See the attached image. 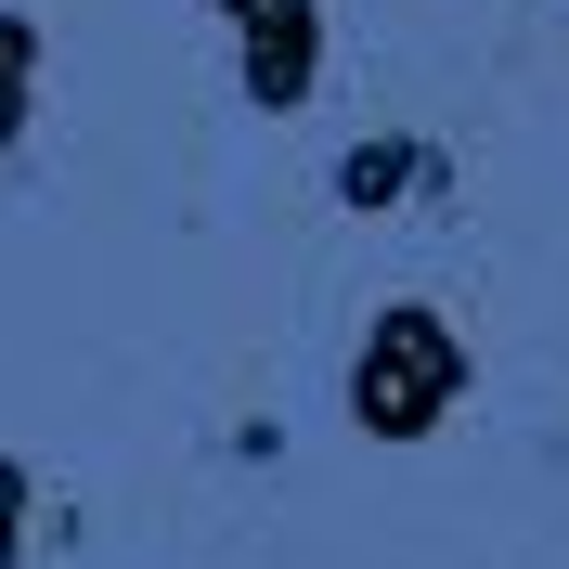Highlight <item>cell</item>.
I'll use <instances>...</instances> for the list:
<instances>
[{
    "instance_id": "1",
    "label": "cell",
    "mask_w": 569,
    "mask_h": 569,
    "mask_svg": "<svg viewBox=\"0 0 569 569\" xmlns=\"http://www.w3.org/2000/svg\"><path fill=\"white\" fill-rule=\"evenodd\" d=\"M453 401H466V337L427 298H389L350 350V427L362 440H427Z\"/></svg>"
},
{
    "instance_id": "2",
    "label": "cell",
    "mask_w": 569,
    "mask_h": 569,
    "mask_svg": "<svg viewBox=\"0 0 569 569\" xmlns=\"http://www.w3.org/2000/svg\"><path fill=\"white\" fill-rule=\"evenodd\" d=\"M233 27V78H247L259 117H298L323 91V0H208Z\"/></svg>"
},
{
    "instance_id": "3",
    "label": "cell",
    "mask_w": 569,
    "mask_h": 569,
    "mask_svg": "<svg viewBox=\"0 0 569 569\" xmlns=\"http://www.w3.org/2000/svg\"><path fill=\"white\" fill-rule=\"evenodd\" d=\"M323 181H337V208H350V220H389V208H427V194L453 181V156H440L427 130H362Z\"/></svg>"
},
{
    "instance_id": "4",
    "label": "cell",
    "mask_w": 569,
    "mask_h": 569,
    "mask_svg": "<svg viewBox=\"0 0 569 569\" xmlns=\"http://www.w3.org/2000/svg\"><path fill=\"white\" fill-rule=\"evenodd\" d=\"M27 117H39V27H27V13H0V156L27 142Z\"/></svg>"
},
{
    "instance_id": "5",
    "label": "cell",
    "mask_w": 569,
    "mask_h": 569,
    "mask_svg": "<svg viewBox=\"0 0 569 569\" xmlns=\"http://www.w3.org/2000/svg\"><path fill=\"white\" fill-rule=\"evenodd\" d=\"M27 505H39V479H27V453H0V569L27 557Z\"/></svg>"
}]
</instances>
